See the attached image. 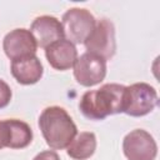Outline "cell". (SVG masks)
<instances>
[{"label": "cell", "mask_w": 160, "mask_h": 160, "mask_svg": "<svg viewBox=\"0 0 160 160\" xmlns=\"http://www.w3.org/2000/svg\"><path fill=\"white\" fill-rule=\"evenodd\" d=\"M66 154L74 160H86L96 150V136L94 132L82 131L76 134L74 140L66 148Z\"/></svg>", "instance_id": "13"}, {"label": "cell", "mask_w": 160, "mask_h": 160, "mask_svg": "<svg viewBox=\"0 0 160 160\" xmlns=\"http://www.w3.org/2000/svg\"><path fill=\"white\" fill-rule=\"evenodd\" d=\"M11 98H12V92L10 86L4 80L0 79V109L6 108L10 104Z\"/></svg>", "instance_id": "14"}, {"label": "cell", "mask_w": 160, "mask_h": 160, "mask_svg": "<svg viewBox=\"0 0 160 160\" xmlns=\"http://www.w3.org/2000/svg\"><path fill=\"white\" fill-rule=\"evenodd\" d=\"M86 52L94 54L109 60L115 55L116 40H115V28L114 24L108 19H100L96 21L94 30L84 41Z\"/></svg>", "instance_id": "5"}, {"label": "cell", "mask_w": 160, "mask_h": 160, "mask_svg": "<svg viewBox=\"0 0 160 160\" xmlns=\"http://www.w3.org/2000/svg\"><path fill=\"white\" fill-rule=\"evenodd\" d=\"M39 128L45 142L54 150L66 149L78 134V128L64 108L49 106L39 116Z\"/></svg>", "instance_id": "2"}, {"label": "cell", "mask_w": 160, "mask_h": 160, "mask_svg": "<svg viewBox=\"0 0 160 160\" xmlns=\"http://www.w3.org/2000/svg\"><path fill=\"white\" fill-rule=\"evenodd\" d=\"M4 148V145H2V140H1V125H0V150Z\"/></svg>", "instance_id": "16"}, {"label": "cell", "mask_w": 160, "mask_h": 160, "mask_svg": "<svg viewBox=\"0 0 160 160\" xmlns=\"http://www.w3.org/2000/svg\"><path fill=\"white\" fill-rule=\"evenodd\" d=\"M30 32L32 34L38 46L42 49H46L49 45H51L55 41L65 39L60 20L50 15L38 16L31 22Z\"/></svg>", "instance_id": "9"}, {"label": "cell", "mask_w": 160, "mask_h": 160, "mask_svg": "<svg viewBox=\"0 0 160 160\" xmlns=\"http://www.w3.org/2000/svg\"><path fill=\"white\" fill-rule=\"evenodd\" d=\"M45 56L51 68L64 71L74 66L78 59V50L72 42L62 39L49 45L45 49Z\"/></svg>", "instance_id": "11"}, {"label": "cell", "mask_w": 160, "mask_h": 160, "mask_svg": "<svg viewBox=\"0 0 160 160\" xmlns=\"http://www.w3.org/2000/svg\"><path fill=\"white\" fill-rule=\"evenodd\" d=\"M5 55L12 61L36 54L38 44L28 29H14L8 32L2 40Z\"/></svg>", "instance_id": "8"}, {"label": "cell", "mask_w": 160, "mask_h": 160, "mask_svg": "<svg viewBox=\"0 0 160 160\" xmlns=\"http://www.w3.org/2000/svg\"><path fill=\"white\" fill-rule=\"evenodd\" d=\"M11 75L21 85L36 84L44 74V68L36 55L16 59L11 61Z\"/></svg>", "instance_id": "12"}, {"label": "cell", "mask_w": 160, "mask_h": 160, "mask_svg": "<svg viewBox=\"0 0 160 160\" xmlns=\"http://www.w3.org/2000/svg\"><path fill=\"white\" fill-rule=\"evenodd\" d=\"M106 76V60L90 52L80 55L74 64L75 80L86 88L100 84Z\"/></svg>", "instance_id": "7"}, {"label": "cell", "mask_w": 160, "mask_h": 160, "mask_svg": "<svg viewBox=\"0 0 160 160\" xmlns=\"http://www.w3.org/2000/svg\"><path fill=\"white\" fill-rule=\"evenodd\" d=\"M158 105L156 90L146 82H135L125 86L122 95V112L140 118L151 112Z\"/></svg>", "instance_id": "3"}, {"label": "cell", "mask_w": 160, "mask_h": 160, "mask_svg": "<svg viewBox=\"0 0 160 160\" xmlns=\"http://www.w3.org/2000/svg\"><path fill=\"white\" fill-rule=\"evenodd\" d=\"M96 24L94 15L82 8H71L69 9L61 19V25L64 30V36L70 42L84 44L88 36L91 34Z\"/></svg>", "instance_id": "4"}, {"label": "cell", "mask_w": 160, "mask_h": 160, "mask_svg": "<svg viewBox=\"0 0 160 160\" xmlns=\"http://www.w3.org/2000/svg\"><path fill=\"white\" fill-rule=\"evenodd\" d=\"M32 160H60V156L54 150H45L39 152Z\"/></svg>", "instance_id": "15"}, {"label": "cell", "mask_w": 160, "mask_h": 160, "mask_svg": "<svg viewBox=\"0 0 160 160\" xmlns=\"http://www.w3.org/2000/svg\"><path fill=\"white\" fill-rule=\"evenodd\" d=\"M1 125V140L4 148L24 149L32 141V130L22 120L8 119L0 121Z\"/></svg>", "instance_id": "10"}, {"label": "cell", "mask_w": 160, "mask_h": 160, "mask_svg": "<svg viewBox=\"0 0 160 160\" xmlns=\"http://www.w3.org/2000/svg\"><path fill=\"white\" fill-rule=\"evenodd\" d=\"M122 152L128 160H155L158 145L154 138L142 129H135L125 135Z\"/></svg>", "instance_id": "6"}, {"label": "cell", "mask_w": 160, "mask_h": 160, "mask_svg": "<svg viewBox=\"0 0 160 160\" xmlns=\"http://www.w3.org/2000/svg\"><path fill=\"white\" fill-rule=\"evenodd\" d=\"M125 85L104 84L100 89L89 90L79 101L81 114L89 120H104L109 115L122 112V95Z\"/></svg>", "instance_id": "1"}]
</instances>
